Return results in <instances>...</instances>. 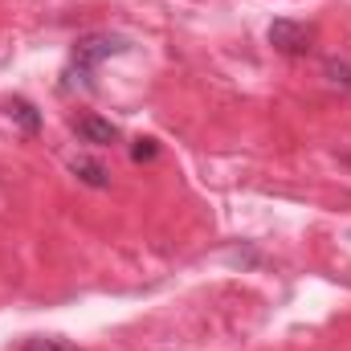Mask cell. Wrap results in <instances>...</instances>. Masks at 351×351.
I'll use <instances>...</instances> for the list:
<instances>
[{
	"instance_id": "277c9868",
	"label": "cell",
	"mask_w": 351,
	"mask_h": 351,
	"mask_svg": "<svg viewBox=\"0 0 351 351\" xmlns=\"http://www.w3.org/2000/svg\"><path fill=\"white\" fill-rule=\"evenodd\" d=\"M70 172L78 176V184H86V188H110V172H106V164H102V160L74 156V160H70Z\"/></svg>"
},
{
	"instance_id": "ba28073f",
	"label": "cell",
	"mask_w": 351,
	"mask_h": 351,
	"mask_svg": "<svg viewBox=\"0 0 351 351\" xmlns=\"http://www.w3.org/2000/svg\"><path fill=\"white\" fill-rule=\"evenodd\" d=\"M21 351H78V348H70V343H62V339H49V335H33V339H25Z\"/></svg>"
},
{
	"instance_id": "7a4b0ae2",
	"label": "cell",
	"mask_w": 351,
	"mask_h": 351,
	"mask_svg": "<svg viewBox=\"0 0 351 351\" xmlns=\"http://www.w3.org/2000/svg\"><path fill=\"white\" fill-rule=\"evenodd\" d=\"M269 45L282 53V58H306L311 53V41H315V29L302 25V21H290V16H278L269 25Z\"/></svg>"
},
{
	"instance_id": "52a82bcc",
	"label": "cell",
	"mask_w": 351,
	"mask_h": 351,
	"mask_svg": "<svg viewBox=\"0 0 351 351\" xmlns=\"http://www.w3.org/2000/svg\"><path fill=\"white\" fill-rule=\"evenodd\" d=\"M156 156H160V143H156V139H143V135L131 139V160H135V164H152Z\"/></svg>"
},
{
	"instance_id": "8992f818",
	"label": "cell",
	"mask_w": 351,
	"mask_h": 351,
	"mask_svg": "<svg viewBox=\"0 0 351 351\" xmlns=\"http://www.w3.org/2000/svg\"><path fill=\"white\" fill-rule=\"evenodd\" d=\"M323 74H327V82H331V86L351 90V66H348V62H339V58H327Z\"/></svg>"
},
{
	"instance_id": "6da1fadb",
	"label": "cell",
	"mask_w": 351,
	"mask_h": 351,
	"mask_svg": "<svg viewBox=\"0 0 351 351\" xmlns=\"http://www.w3.org/2000/svg\"><path fill=\"white\" fill-rule=\"evenodd\" d=\"M127 49H131V41L119 37V33H86V37H78L74 53H70V66L62 74V90L66 94L70 90H94V70L106 58H119Z\"/></svg>"
},
{
	"instance_id": "5b68a950",
	"label": "cell",
	"mask_w": 351,
	"mask_h": 351,
	"mask_svg": "<svg viewBox=\"0 0 351 351\" xmlns=\"http://www.w3.org/2000/svg\"><path fill=\"white\" fill-rule=\"evenodd\" d=\"M8 119L21 123L25 135H37V131H41V110H37L29 98H8Z\"/></svg>"
},
{
	"instance_id": "3957f363",
	"label": "cell",
	"mask_w": 351,
	"mask_h": 351,
	"mask_svg": "<svg viewBox=\"0 0 351 351\" xmlns=\"http://www.w3.org/2000/svg\"><path fill=\"white\" fill-rule=\"evenodd\" d=\"M74 135L82 143H90V147H114L119 143V127L110 119H102V114H82L74 123Z\"/></svg>"
}]
</instances>
